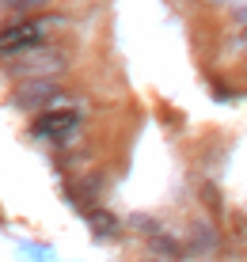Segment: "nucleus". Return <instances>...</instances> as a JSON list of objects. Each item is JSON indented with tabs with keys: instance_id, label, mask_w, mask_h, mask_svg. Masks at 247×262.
<instances>
[{
	"instance_id": "1",
	"label": "nucleus",
	"mask_w": 247,
	"mask_h": 262,
	"mask_svg": "<svg viewBox=\"0 0 247 262\" xmlns=\"http://www.w3.org/2000/svg\"><path fill=\"white\" fill-rule=\"evenodd\" d=\"M46 38L42 19H27V23H8L0 31V57H23V53L38 50Z\"/></svg>"
},
{
	"instance_id": "2",
	"label": "nucleus",
	"mask_w": 247,
	"mask_h": 262,
	"mask_svg": "<svg viewBox=\"0 0 247 262\" xmlns=\"http://www.w3.org/2000/svg\"><path fill=\"white\" fill-rule=\"evenodd\" d=\"M65 65L69 61L61 57L57 50H42L38 57H27L23 53L19 61H12V72H19V76H50V72H61Z\"/></svg>"
},
{
	"instance_id": "3",
	"label": "nucleus",
	"mask_w": 247,
	"mask_h": 262,
	"mask_svg": "<svg viewBox=\"0 0 247 262\" xmlns=\"http://www.w3.org/2000/svg\"><path fill=\"white\" fill-rule=\"evenodd\" d=\"M80 125V114L72 111H46L38 122H34V133L38 137H53V141H65L72 129Z\"/></svg>"
},
{
	"instance_id": "4",
	"label": "nucleus",
	"mask_w": 247,
	"mask_h": 262,
	"mask_svg": "<svg viewBox=\"0 0 247 262\" xmlns=\"http://www.w3.org/2000/svg\"><path fill=\"white\" fill-rule=\"evenodd\" d=\"M221 247V236H217V228L213 224H194V228H190V251H194V255H213V251Z\"/></svg>"
},
{
	"instance_id": "5",
	"label": "nucleus",
	"mask_w": 247,
	"mask_h": 262,
	"mask_svg": "<svg viewBox=\"0 0 247 262\" xmlns=\"http://www.w3.org/2000/svg\"><path fill=\"white\" fill-rule=\"evenodd\" d=\"M88 221H91V228H95L99 236H114V232H118V221L111 213H91Z\"/></svg>"
},
{
	"instance_id": "6",
	"label": "nucleus",
	"mask_w": 247,
	"mask_h": 262,
	"mask_svg": "<svg viewBox=\"0 0 247 262\" xmlns=\"http://www.w3.org/2000/svg\"><path fill=\"white\" fill-rule=\"evenodd\" d=\"M152 251H160V255H171V258H179L182 255V247H179V239H163V236H156V239H152Z\"/></svg>"
}]
</instances>
